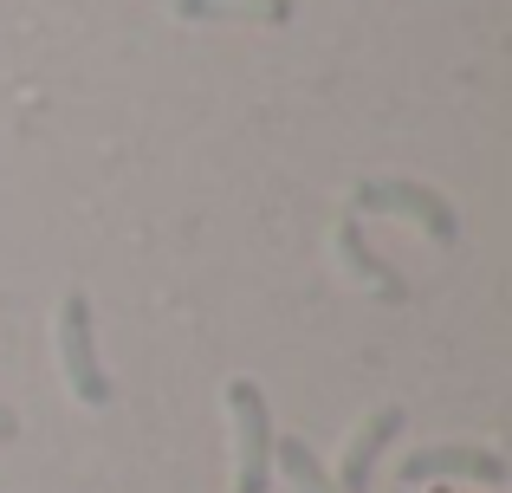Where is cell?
Returning <instances> with one entry per match:
<instances>
[{"mask_svg":"<svg viewBox=\"0 0 512 493\" xmlns=\"http://www.w3.org/2000/svg\"><path fill=\"white\" fill-rule=\"evenodd\" d=\"M52 344H59V377L72 390V403L85 409H111V370L98 364V325H91V299L85 292H65L59 318H52Z\"/></svg>","mask_w":512,"mask_h":493,"instance_id":"1","label":"cell"},{"mask_svg":"<svg viewBox=\"0 0 512 493\" xmlns=\"http://www.w3.org/2000/svg\"><path fill=\"white\" fill-rule=\"evenodd\" d=\"M350 208H357V215H396V221H415V228H422L428 241H441V247L461 241V208H454L441 189L415 182V176H376V182H357V189H350Z\"/></svg>","mask_w":512,"mask_h":493,"instance_id":"2","label":"cell"},{"mask_svg":"<svg viewBox=\"0 0 512 493\" xmlns=\"http://www.w3.org/2000/svg\"><path fill=\"white\" fill-rule=\"evenodd\" d=\"M227 422H234V493H266L273 481V409L253 377H227Z\"/></svg>","mask_w":512,"mask_h":493,"instance_id":"3","label":"cell"},{"mask_svg":"<svg viewBox=\"0 0 512 493\" xmlns=\"http://www.w3.org/2000/svg\"><path fill=\"white\" fill-rule=\"evenodd\" d=\"M512 461L500 448H474V442H435V448H409L396 461V487L415 493L428 481H474V487H506Z\"/></svg>","mask_w":512,"mask_h":493,"instance_id":"4","label":"cell"},{"mask_svg":"<svg viewBox=\"0 0 512 493\" xmlns=\"http://www.w3.org/2000/svg\"><path fill=\"white\" fill-rule=\"evenodd\" d=\"M402 429H409V409H396V403L370 409V416H363L357 429H350V442H344L338 468H331L338 493H370V481H376V461H383L389 448L402 442Z\"/></svg>","mask_w":512,"mask_h":493,"instance_id":"5","label":"cell"},{"mask_svg":"<svg viewBox=\"0 0 512 493\" xmlns=\"http://www.w3.org/2000/svg\"><path fill=\"white\" fill-rule=\"evenodd\" d=\"M331 247H338V260H344V273L357 279L363 292H376V299H389V305H402L409 299V286H402L396 273H389L383 260L370 253V241L357 234V221H338V234H331Z\"/></svg>","mask_w":512,"mask_h":493,"instance_id":"6","label":"cell"},{"mask_svg":"<svg viewBox=\"0 0 512 493\" xmlns=\"http://www.w3.org/2000/svg\"><path fill=\"white\" fill-rule=\"evenodd\" d=\"M273 474H286V487H292V493H338L331 468L299 442V435H273Z\"/></svg>","mask_w":512,"mask_h":493,"instance_id":"7","label":"cell"},{"mask_svg":"<svg viewBox=\"0 0 512 493\" xmlns=\"http://www.w3.org/2000/svg\"><path fill=\"white\" fill-rule=\"evenodd\" d=\"M182 20H286V0H175Z\"/></svg>","mask_w":512,"mask_h":493,"instance_id":"8","label":"cell"},{"mask_svg":"<svg viewBox=\"0 0 512 493\" xmlns=\"http://www.w3.org/2000/svg\"><path fill=\"white\" fill-rule=\"evenodd\" d=\"M13 435H20V416H13V409L0 403V442H13Z\"/></svg>","mask_w":512,"mask_h":493,"instance_id":"9","label":"cell"},{"mask_svg":"<svg viewBox=\"0 0 512 493\" xmlns=\"http://www.w3.org/2000/svg\"><path fill=\"white\" fill-rule=\"evenodd\" d=\"M396 493H402V487H396Z\"/></svg>","mask_w":512,"mask_h":493,"instance_id":"10","label":"cell"}]
</instances>
